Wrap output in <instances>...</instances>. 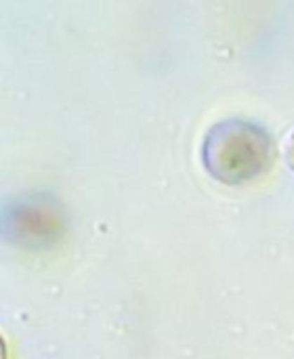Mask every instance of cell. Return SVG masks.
Listing matches in <instances>:
<instances>
[{"mask_svg":"<svg viewBox=\"0 0 294 359\" xmlns=\"http://www.w3.org/2000/svg\"><path fill=\"white\" fill-rule=\"evenodd\" d=\"M276 162V141L257 122L227 118L204 137L202 164L206 172L227 185H242L263 177Z\"/></svg>","mask_w":294,"mask_h":359,"instance_id":"6da1fadb","label":"cell"},{"mask_svg":"<svg viewBox=\"0 0 294 359\" xmlns=\"http://www.w3.org/2000/svg\"><path fill=\"white\" fill-rule=\"evenodd\" d=\"M65 231L61 206L42 194L15 200L4 215V233L15 244L29 248H46Z\"/></svg>","mask_w":294,"mask_h":359,"instance_id":"7a4b0ae2","label":"cell"},{"mask_svg":"<svg viewBox=\"0 0 294 359\" xmlns=\"http://www.w3.org/2000/svg\"><path fill=\"white\" fill-rule=\"evenodd\" d=\"M286 156H288V164L294 168V135L288 141V147H286Z\"/></svg>","mask_w":294,"mask_h":359,"instance_id":"3957f363","label":"cell"}]
</instances>
